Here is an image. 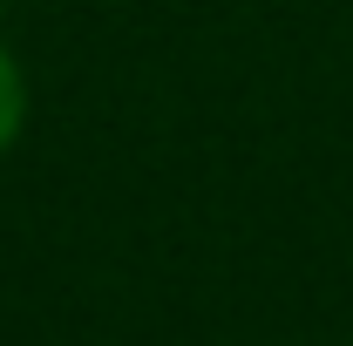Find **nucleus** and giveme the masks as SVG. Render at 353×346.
I'll return each instance as SVG.
<instances>
[{
	"instance_id": "1",
	"label": "nucleus",
	"mask_w": 353,
	"mask_h": 346,
	"mask_svg": "<svg viewBox=\"0 0 353 346\" xmlns=\"http://www.w3.org/2000/svg\"><path fill=\"white\" fill-rule=\"evenodd\" d=\"M28 123H34V82H28V61L0 41V156L21 150Z\"/></svg>"
},
{
	"instance_id": "2",
	"label": "nucleus",
	"mask_w": 353,
	"mask_h": 346,
	"mask_svg": "<svg viewBox=\"0 0 353 346\" xmlns=\"http://www.w3.org/2000/svg\"><path fill=\"white\" fill-rule=\"evenodd\" d=\"M0 7H7V0H0Z\"/></svg>"
}]
</instances>
